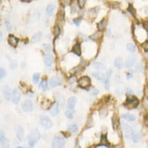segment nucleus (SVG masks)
<instances>
[{"mask_svg": "<svg viewBox=\"0 0 148 148\" xmlns=\"http://www.w3.org/2000/svg\"><path fill=\"white\" fill-rule=\"evenodd\" d=\"M142 47L143 48H144L145 49V51H146V52H148V41H146L144 43V44H142Z\"/></svg>", "mask_w": 148, "mask_h": 148, "instance_id": "nucleus-40", "label": "nucleus"}, {"mask_svg": "<svg viewBox=\"0 0 148 148\" xmlns=\"http://www.w3.org/2000/svg\"><path fill=\"white\" fill-rule=\"evenodd\" d=\"M100 146H105V147H109V144L108 143V139H107V136L106 135H102L101 136V143L99 146L97 147H99Z\"/></svg>", "mask_w": 148, "mask_h": 148, "instance_id": "nucleus-17", "label": "nucleus"}, {"mask_svg": "<svg viewBox=\"0 0 148 148\" xmlns=\"http://www.w3.org/2000/svg\"><path fill=\"white\" fill-rule=\"evenodd\" d=\"M6 75V72L5 71V70L2 68L0 67V79L4 77Z\"/></svg>", "mask_w": 148, "mask_h": 148, "instance_id": "nucleus-37", "label": "nucleus"}, {"mask_svg": "<svg viewBox=\"0 0 148 148\" xmlns=\"http://www.w3.org/2000/svg\"><path fill=\"white\" fill-rule=\"evenodd\" d=\"M40 122L41 125L43 127L47 129L51 128L52 127V125H53L51 119L49 118V117H48V116H41L40 118Z\"/></svg>", "mask_w": 148, "mask_h": 148, "instance_id": "nucleus-4", "label": "nucleus"}, {"mask_svg": "<svg viewBox=\"0 0 148 148\" xmlns=\"http://www.w3.org/2000/svg\"><path fill=\"white\" fill-rule=\"evenodd\" d=\"M8 42L12 47H16L18 44V39L12 35H9L8 37Z\"/></svg>", "mask_w": 148, "mask_h": 148, "instance_id": "nucleus-14", "label": "nucleus"}, {"mask_svg": "<svg viewBox=\"0 0 148 148\" xmlns=\"http://www.w3.org/2000/svg\"><path fill=\"white\" fill-rule=\"evenodd\" d=\"M79 86L82 89H87L90 87L91 81L90 78L88 76H83L78 81Z\"/></svg>", "mask_w": 148, "mask_h": 148, "instance_id": "nucleus-2", "label": "nucleus"}, {"mask_svg": "<svg viewBox=\"0 0 148 148\" xmlns=\"http://www.w3.org/2000/svg\"><path fill=\"white\" fill-rule=\"evenodd\" d=\"M40 88L41 90H46L48 88V82L47 80H42L41 81L40 85Z\"/></svg>", "mask_w": 148, "mask_h": 148, "instance_id": "nucleus-31", "label": "nucleus"}, {"mask_svg": "<svg viewBox=\"0 0 148 148\" xmlns=\"http://www.w3.org/2000/svg\"><path fill=\"white\" fill-rule=\"evenodd\" d=\"M44 61L46 66H51L54 61L53 56H52V55H51V54H46L45 56H44Z\"/></svg>", "mask_w": 148, "mask_h": 148, "instance_id": "nucleus-11", "label": "nucleus"}, {"mask_svg": "<svg viewBox=\"0 0 148 148\" xmlns=\"http://www.w3.org/2000/svg\"><path fill=\"white\" fill-rule=\"evenodd\" d=\"M27 138L28 144L31 147H33L40 138V132L37 129L34 128L30 132Z\"/></svg>", "mask_w": 148, "mask_h": 148, "instance_id": "nucleus-1", "label": "nucleus"}, {"mask_svg": "<svg viewBox=\"0 0 148 148\" xmlns=\"http://www.w3.org/2000/svg\"><path fill=\"white\" fill-rule=\"evenodd\" d=\"M110 76V73H107V75L106 76L105 79L104 80V83H105V87L106 90H108L109 88V77Z\"/></svg>", "mask_w": 148, "mask_h": 148, "instance_id": "nucleus-25", "label": "nucleus"}, {"mask_svg": "<svg viewBox=\"0 0 148 148\" xmlns=\"http://www.w3.org/2000/svg\"><path fill=\"white\" fill-rule=\"evenodd\" d=\"M2 34H1V33L0 32V41L2 40Z\"/></svg>", "mask_w": 148, "mask_h": 148, "instance_id": "nucleus-46", "label": "nucleus"}, {"mask_svg": "<svg viewBox=\"0 0 148 148\" xmlns=\"http://www.w3.org/2000/svg\"><path fill=\"white\" fill-rule=\"evenodd\" d=\"M98 33H95L94 34L92 35V36L90 37V39L93 40H95L97 39L98 38Z\"/></svg>", "mask_w": 148, "mask_h": 148, "instance_id": "nucleus-43", "label": "nucleus"}, {"mask_svg": "<svg viewBox=\"0 0 148 148\" xmlns=\"http://www.w3.org/2000/svg\"><path fill=\"white\" fill-rule=\"evenodd\" d=\"M132 138H133V141L134 142H137L139 141V135H137V134H133V136H132Z\"/></svg>", "mask_w": 148, "mask_h": 148, "instance_id": "nucleus-35", "label": "nucleus"}, {"mask_svg": "<svg viewBox=\"0 0 148 148\" xmlns=\"http://www.w3.org/2000/svg\"><path fill=\"white\" fill-rule=\"evenodd\" d=\"M74 112L73 111V109H68L66 110V112H65V115L67 117V118L72 119L73 118V116H74Z\"/></svg>", "mask_w": 148, "mask_h": 148, "instance_id": "nucleus-26", "label": "nucleus"}, {"mask_svg": "<svg viewBox=\"0 0 148 148\" xmlns=\"http://www.w3.org/2000/svg\"><path fill=\"white\" fill-rule=\"evenodd\" d=\"M90 94L92 95V96H95L99 94V91L95 88H92L89 91Z\"/></svg>", "mask_w": 148, "mask_h": 148, "instance_id": "nucleus-33", "label": "nucleus"}, {"mask_svg": "<svg viewBox=\"0 0 148 148\" xmlns=\"http://www.w3.org/2000/svg\"><path fill=\"white\" fill-rule=\"evenodd\" d=\"M128 11H129V12H130V13H131L133 15H134V12H135V11H134V9L133 8V6L131 5H130V6H129V8H128Z\"/></svg>", "mask_w": 148, "mask_h": 148, "instance_id": "nucleus-42", "label": "nucleus"}, {"mask_svg": "<svg viewBox=\"0 0 148 148\" xmlns=\"http://www.w3.org/2000/svg\"><path fill=\"white\" fill-rule=\"evenodd\" d=\"M132 77H133V75H132V74H130V73H129V74H128V75H127V79H131Z\"/></svg>", "mask_w": 148, "mask_h": 148, "instance_id": "nucleus-45", "label": "nucleus"}, {"mask_svg": "<svg viewBox=\"0 0 148 148\" xmlns=\"http://www.w3.org/2000/svg\"><path fill=\"white\" fill-rule=\"evenodd\" d=\"M81 19H74L73 20V22H74V23L75 24L76 26H79L81 23Z\"/></svg>", "mask_w": 148, "mask_h": 148, "instance_id": "nucleus-41", "label": "nucleus"}, {"mask_svg": "<svg viewBox=\"0 0 148 148\" xmlns=\"http://www.w3.org/2000/svg\"><path fill=\"white\" fill-rule=\"evenodd\" d=\"M93 67L95 68L96 70H103L105 69V67L103 66V65L99 62L94 63L93 64Z\"/></svg>", "mask_w": 148, "mask_h": 148, "instance_id": "nucleus-28", "label": "nucleus"}, {"mask_svg": "<svg viewBox=\"0 0 148 148\" xmlns=\"http://www.w3.org/2000/svg\"><path fill=\"white\" fill-rule=\"evenodd\" d=\"M62 80L57 77H51L49 82V85L52 87H56L58 86H60L62 85Z\"/></svg>", "mask_w": 148, "mask_h": 148, "instance_id": "nucleus-7", "label": "nucleus"}, {"mask_svg": "<svg viewBox=\"0 0 148 148\" xmlns=\"http://www.w3.org/2000/svg\"><path fill=\"white\" fill-rule=\"evenodd\" d=\"M94 77L98 80H104L105 79L106 76L104 74L99 71H96L93 73Z\"/></svg>", "mask_w": 148, "mask_h": 148, "instance_id": "nucleus-22", "label": "nucleus"}, {"mask_svg": "<svg viewBox=\"0 0 148 148\" xmlns=\"http://www.w3.org/2000/svg\"><path fill=\"white\" fill-rule=\"evenodd\" d=\"M20 96H21V95H20V91L18 90V89H14L13 92H12V102H13V103H15V104H17L20 99Z\"/></svg>", "mask_w": 148, "mask_h": 148, "instance_id": "nucleus-8", "label": "nucleus"}, {"mask_svg": "<svg viewBox=\"0 0 148 148\" xmlns=\"http://www.w3.org/2000/svg\"><path fill=\"white\" fill-rule=\"evenodd\" d=\"M122 128H123L125 136L127 138H129L132 136L133 135V131L132 130V128L129 125H128L126 124H123L122 125Z\"/></svg>", "mask_w": 148, "mask_h": 148, "instance_id": "nucleus-10", "label": "nucleus"}, {"mask_svg": "<svg viewBox=\"0 0 148 148\" xmlns=\"http://www.w3.org/2000/svg\"><path fill=\"white\" fill-rule=\"evenodd\" d=\"M106 26V21L105 20H102L101 22H100L98 24V28L99 31H102L105 27Z\"/></svg>", "mask_w": 148, "mask_h": 148, "instance_id": "nucleus-29", "label": "nucleus"}, {"mask_svg": "<svg viewBox=\"0 0 148 148\" xmlns=\"http://www.w3.org/2000/svg\"><path fill=\"white\" fill-rule=\"evenodd\" d=\"M135 61V58L134 56H130L126 60V62H125V67L128 68L130 67H132L134 65V64Z\"/></svg>", "mask_w": 148, "mask_h": 148, "instance_id": "nucleus-18", "label": "nucleus"}, {"mask_svg": "<svg viewBox=\"0 0 148 148\" xmlns=\"http://www.w3.org/2000/svg\"><path fill=\"white\" fill-rule=\"evenodd\" d=\"M65 144V140L63 138H55L52 140V147L55 148H63Z\"/></svg>", "mask_w": 148, "mask_h": 148, "instance_id": "nucleus-5", "label": "nucleus"}, {"mask_svg": "<svg viewBox=\"0 0 148 148\" xmlns=\"http://www.w3.org/2000/svg\"><path fill=\"white\" fill-rule=\"evenodd\" d=\"M24 135V132L23 128L21 127H19L16 130V136L19 141H21L23 139Z\"/></svg>", "mask_w": 148, "mask_h": 148, "instance_id": "nucleus-19", "label": "nucleus"}, {"mask_svg": "<svg viewBox=\"0 0 148 148\" xmlns=\"http://www.w3.org/2000/svg\"><path fill=\"white\" fill-rule=\"evenodd\" d=\"M71 52L74 53L78 56H81V47H80V44L79 43L75 44L74 45V47H73L72 49H71Z\"/></svg>", "mask_w": 148, "mask_h": 148, "instance_id": "nucleus-16", "label": "nucleus"}, {"mask_svg": "<svg viewBox=\"0 0 148 148\" xmlns=\"http://www.w3.org/2000/svg\"><path fill=\"white\" fill-rule=\"evenodd\" d=\"M59 112V104L58 103H55L51 106L50 110L51 114L52 116H55L58 114Z\"/></svg>", "mask_w": 148, "mask_h": 148, "instance_id": "nucleus-15", "label": "nucleus"}, {"mask_svg": "<svg viewBox=\"0 0 148 148\" xmlns=\"http://www.w3.org/2000/svg\"><path fill=\"white\" fill-rule=\"evenodd\" d=\"M24 1H30V0H24Z\"/></svg>", "mask_w": 148, "mask_h": 148, "instance_id": "nucleus-47", "label": "nucleus"}, {"mask_svg": "<svg viewBox=\"0 0 148 148\" xmlns=\"http://www.w3.org/2000/svg\"><path fill=\"white\" fill-rule=\"evenodd\" d=\"M4 94L5 98H6V99L8 101H10L12 99V94L11 93V89L8 86H4Z\"/></svg>", "mask_w": 148, "mask_h": 148, "instance_id": "nucleus-12", "label": "nucleus"}, {"mask_svg": "<svg viewBox=\"0 0 148 148\" xmlns=\"http://www.w3.org/2000/svg\"><path fill=\"white\" fill-rule=\"evenodd\" d=\"M139 104V101L135 96H128L126 101V106L129 109H133L137 107Z\"/></svg>", "mask_w": 148, "mask_h": 148, "instance_id": "nucleus-3", "label": "nucleus"}, {"mask_svg": "<svg viewBox=\"0 0 148 148\" xmlns=\"http://www.w3.org/2000/svg\"><path fill=\"white\" fill-rule=\"evenodd\" d=\"M114 65L119 69H120L123 66V62H122V59L120 57H118L115 59L114 61Z\"/></svg>", "mask_w": 148, "mask_h": 148, "instance_id": "nucleus-21", "label": "nucleus"}, {"mask_svg": "<svg viewBox=\"0 0 148 148\" xmlns=\"http://www.w3.org/2000/svg\"><path fill=\"white\" fill-rule=\"evenodd\" d=\"M5 26L8 31H10V30H11V28H12V26H11V24L9 22H5Z\"/></svg>", "mask_w": 148, "mask_h": 148, "instance_id": "nucleus-38", "label": "nucleus"}, {"mask_svg": "<svg viewBox=\"0 0 148 148\" xmlns=\"http://www.w3.org/2000/svg\"><path fill=\"white\" fill-rule=\"evenodd\" d=\"M144 27H145V29H146V30H147V31H148V22H145V23H144Z\"/></svg>", "mask_w": 148, "mask_h": 148, "instance_id": "nucleus-44", "label": "nucleus"}, {"mask_svg": "<svg viewBox=\"0 0 148 148\" xmlns=\"http://www.w3.org/2000/svg\"><path fill=\"white\" fill-rule=\"evenodd\" d=\"M40 79V74L38 73H35L33 76V81L35 84H37L39 82Z\"/></svg>", "mask_w": 148, "mask_h": 148, "instance_id": "nucleus-32", "label": "nucleus"}, {"mask_svg": "<svg viewBox=\"0 0 148 148\" xmlns=\"http://www.w3.org/2000/svg\"><path fill=\"white\" fill-rule=\"evenodd\" d=\"M78 2H79V7L80 8H82L84 6V4H85V0H79V1H78Z\"/></svg>", "mask_w": 148, "mask_h": 148, "instance_id": "nucleus-39", "label": "nucleus"}, {"mask_svg": "<svg viewBox=\"0 0 148 148\" xmlns=\"http://www.w3.org/2000/svg\"><path fill=\"white\" fill-rule=\"evenodd\" d=\"M43 48L44 49V50L46 51H50L51 49V45H49V44H44L43 45Z\"/></svg>", "mask_w": 148, "mask_h": 148, "instance_id": "nucleus-34", "label": "nucleus"}, {"mask_svg": "<svg viewBox=\"0 0 148 148\" xmlns=\"http://www.w3.org/2000/svg\"><path fill=\"white\" fill-rule=\"evenodd\" d=\"M22 108H23V111H25V112L28 113L31 112L33 108L32 102L30 100H26L23 104Z\"/></svg>", "mask_w": 148, "mask_h": 148, "instance_id": "nucleus-9", "label": "nucleus"}, {"mask_svg": "<svg viewBox=\"0 0 148 148\" xmlns=\"http://www.w3.org/2000/svg\"><path fill=\"white\" fill-rule=\"evenodd\" d=\"M121 117L122 119H124V120L129 121H134L135 120V116L133 115V114H129V113H125V114H122Z\"/></svg>", "mask_w": 148, "mask_h": 148, "instance_id": "nucleus-20", "label": "nucleus"}, {"mask_svg": "<svg viewBox=\"0 0 148 148\" xmlns=\"http://www.w3.org/2000/svg\"><path fill=\"white\" fill-rule=\"evenodd\" d=\"M60 28L58 26H56L55 27V30H54V33H55V36H58L60 34Z\"/></svg>", "mask_w": 148, "mask_h": 148, "instance_id": "nucleus-36", "label": "nucleus"}, {"mask_svg": "<svg viewBox=\"0 0 148 148\" xmlns=\"http://www.w3.org/2000/svg\"><path fill=\"white\" fill-rule=\"evenodd\" d=\"M54 11H55V6L52 5H49L47 8V10H46L48 15L49 16L52 15L54 13Z\"/></svg>", "mask_w": 148, "mask_h": 148, "instance_id": "nucleus-24", "label": "nucleus"}, {"mask_svg": "<svg viewBox=\"0 0 148 148\" xmlns=\"http://www.w3.org/2000/svg\"><path fill=\"white\" fill-rule=\"evenodd\" d=\"M76 102H77V99L76 97L71 96L70 98H69L67 101V105L68 109H74V106L76 105Z\"/></svg>", "mask_w": 148, "mask_h": 148, "instance_id": "nucleus-13", "label": "nucleus"}, {"mask_svg": "<svg viewBox=\"0 0 148 148\" xmlns=\"http://www.w3.org/2000/svg\"><path fill=\"white\" fill-rule=\"evenodd\" d=\"M68 130L69 131H70L71 133H76L78 131V127L77 125L74 124H70L68 126Z\"/></svg>", "mask_w": 148, "mask_h": 148, "instance_id": "nucleus-27", "label": "nucleus"}, {"mask_svg": "<svg viewBox=\"0 0 148 148\" xmlns=\"http://www.w3.org/2000/svg\"><path fill=\"white\" fill-rule=\"evenodd\" d=\"M127 48L130 52L134 53L135 51V47L134 44L131 43H128L127 44Z\"/></svg>", "mask_w": 148, "mask_h": 148, "instance_id": "nucleus-30", "label": "nucleus"}, {"mask_svg": "<svg viewBox=\"0 0 148 148\" xmlns=\"http://www.w3.org/2000/svg\"><path fill=\"white\" fill-rule=\"evenodd\" d=\"M9 142L3 131H0V147L8 148Z\"/></svg>", "mask_w": 148, "mask_h": 148, "instance_id": "nucleus-6", "label": "nucleus"}, {"mask_svg": "<svg viewBox=\"0 0 148 148\" xmlns=\"http://www.w3.org/2000/svg\"><path fill=\"white\" fill-rule=\"evenodd\" d=\"M41 37H42V34L41 33H39L35 34L34 36L32 37V39H31V42L33 43H36L38 41L40 40Z\"/></svg>", "mask_w": 148, "mask_h": 148, "instance_id": "nucleus-23", "label": "nucleus"}]
</instances>
